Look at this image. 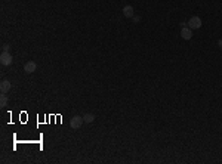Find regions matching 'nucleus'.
Listing matches in <instances>:
<instances>
[{
  "label": "nucleus",
  "instance_id": "nucleus-2",
  "mask_svg": "<svg viewBox=\"0 0 222 164\" xmlns=\"http://www.w3.org/2000/svg\"><path fill=\"white\" fill-rule=\"evenodd\" d=\"M12 56H11V52H2V55H0V64L2 65H5V67H9L12 64Z\"/></svg>",
  "mask_w": 222,
  "mask_h": 164
},
{
  "label": "nucleus",
  "instance_id": "nucleus-7",
  "mask_svg": "<svg viewBox=\"0 0 222 164\" xmlns=\"http://www.w3.org/2000/svg\"><path fill=\"white\" fill-rule=\"evenodd\" d=\"M11 87H12V84L9 80H3V81L0 83V92H2V93H7V92L11 90Z\"/></svg>",
  "mask_w": 222,
  "mask_h": 164
},
{
  "label": "nucleus",
  "instance_id": "nucleus-9",
  "mask_svg": "<svg viewBox=\"0 0 222 164\" xmlns=\"http://www.w3.org/2000/svg\"><path fill=\"white\" fill-rule=\"evenodd\" d=\"M6 105H7V96H6L5 93H3V95H2V98H0V107L5 108Z\"/></svg>",
  "mask_w": 222,
  "mask_h": 164
},
{
  "label": "nucleus",
  "instance_id": "nucleus-5",
  "mask_svg": "<svg viewBox=\"0 0 222 164\" xmlns=\"http://www.w3.org/2000/svg\"><path fill=\"white\" fill-rule=\"evenodd\" d=\"M181 37L184 40H191L193 39V30L190 28V27H182L181 30Z\"/></svg>",
  "mask_w": 222,
  "mask_h": 164
},
{
  "label": "nucleus",
  "instance_id": "nucleus-8",
  "mask_svg": "<svg viewBox=\"0 0 222 164\" xmlns=\"http://www.w3.org/2000/svg\"><path fill=\"white\" fill-rule=\"evenodd\" d=\"M83 120H85V123H93L95 115H93V114H85V115H83Z\"/></svg>",
  "mask_w": 222,
  "mask_h": 164
},
{
  "label": "nucleus",
  "instance_id": "nucleus-3",
  "mask_svg": "<svg viewBox=\"0 0 222 164\" xmlns=\"http://www.w3.org/2000/svg\"><path fill=\"white\" fill-rule=\"evenodd\" d=\"M188 27L191 30H199L201 27V19L199 17H191L188 19Z\"/></svg>",
  "mask_w": 222,
  "mask_h": 164
},
{
  "label": "nucleus",
  "instance_id": "nucleus-12",
  "mask_svg": "<svg viewBox=\"0 0 222 164\" xmlns=\"http://www.w3.org/2000/svg\"><path fill=\"white\" fill-rule=\"evenodd\" d=\"M218 45H219V47H221V49H222V39L219 40V41H218Z\"/></svg>",
  "mask_w": 222,
  "mask_h": 164
},
{
  "label": "nucleus",
  "instance_id": "nucleus-10",
  "mask_svg": "<svg viewBox=\"0 0 222 164\" xmlns=\"http://www.w3.org/2000/svg\"><path fill=\"white\" fill-rule=\"evenodd\" d=\"M3 52H11V45H5V46H3Z\"/></svg>",
  "mask_w": 222,
  "mask_h": 164
},
{
  "label": "nucleus",
  "instance_id": "nucleus-4",
  "mask_svg": "<svg viewBox=\"0 0 222 164\" xmlns=\"http://www.w3.org/2000/svg\"><path fill=\"white\" fill-rule=\"evenodd\" d=\"M37 70V64L34 62V61H28V62L24 65V71L27 74H33Z\"/></svg>",
  "mask_w": 222,
  "mask_h": 164
},
{
  "label": "nucleus",
  "instance_id": "nucleus-6",
  "mask_svg": "<svg viewBox=\"0 0 222 164\" xmlns=\"http://www.w3.org/2000/svg\"><path fill=\"white\" fill-rule=\"evenodd\" d=\"M123 15L126 18H133L135 17V9H133V6L132 5H126L123 7Z\"/></svg>",
  "mask_w": 222,
  "mask_h": 164
},
{
  "label": "nucleus",
  "instance_id": "nucleus-11",
  "mask_svg": "<svg viewBox=\"0 0 222 164\" xmlns=\"http://www.w3.org/2000/svg\"><path fill=\"white\" fill-rule=\"evenodd\" d=\"M132 19H133V22H135V24H138L139 21H141V18H139V17H133Z\"/></svg>",
  "mask_w": 222,
  "mask_h": 164
},
{
  "label": "nucleus",
  "instance_id": "nucleus-1",
  "mask_svg": "<svg viewBox=\"0 0 222 164\" xmlns=\"http://www.w3.org/2000/svg\"><path fill=\"white\" fill-rule=\"evenodd\" d=\"M83 123H85L83 117H80V115H74L73 118L70 120V127H71L73 130H76V129H80Z\"/></svg>",
  "mask_w": 222,
  "mask_h": 164
}]
</instances>
